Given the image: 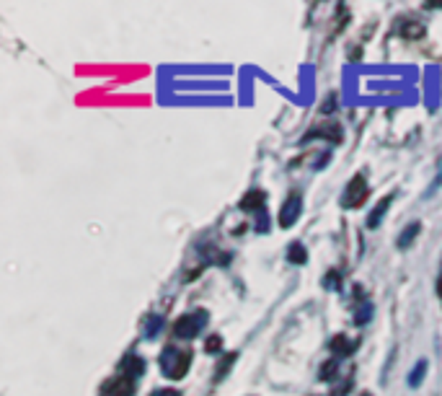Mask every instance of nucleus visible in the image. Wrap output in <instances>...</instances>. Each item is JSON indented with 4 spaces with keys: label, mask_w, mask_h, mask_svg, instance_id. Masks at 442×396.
<instances>
[{
    "label": "nucleus",
    "mask_w": 442,
    "mask_h": 396,
    "mask_svg": "<svg viewBox=\"0 0 442 396\" xmlns=\"http://www.w3.org/2000/svg\"><path fill=\"white\" fill-rule=\"evenodd\" d=\"M189 362H191V352L189 350H178V347H166L161 355V365H163V375L168 378H184L189 371Z\"/></svg>",
    "instance_id": "1"
},
{
    "label": "nucleus",
    "mask_w": 442,
    "mask_h": 396,
    "mask_svg": "<svg viewBox=\"0 0 442 396\" xmlns=\"http://www.w3.org/2000/svg\"><path fill=\"white\" fill-rule=\"evenodd\" d=\"M207 311H194V314H187V316H181L176 321V327H174V334H176L178 340H194L202 334V329L207 327Z\"/></svg>",
    "instance_id": "2"
},
{
    "label": "nucleus",
    "mask_w": 442,
    "mask_h": 396,
    "mask_svg": "<svg viewBox=\"0 0 442 396\" xmlns=\"http://www.w3.org/2000/svg\"><path fill=\"white\" fill-rule=\"evenodd\" d=\"M367 181H365V176L362 174H357V176H352V181L347 184V189H344V194H342V207H362L365 205V200H367Z\"/></svg>",
    "instance_id": "3"
},
{
    "label": "nucleus",
    "mask_w": 442,
    "mask_h": 396,
    "mask_svg": "<svg viewBox=\"0 0 442 396\" xmlns=\"http://www.w3.org/2000/svg\"><path fill=\"white\" fill-rule=\"evenodd\" d=\"M300 213H303V200H300L298 194H292L288 202H285V207L279 210V226L282 228H290L298 223Z\"/></svg>",
    "instance_id": "4"
},
{
    "label": "nucleus",
    "mask_w": 442,
    "mask_h": 396,
    "mask_svg": "<svg viewBox=\"0 0 442 396\" xmlns=\"http://www.w3.org/2000/svg\"><path fill=\"white\" fill-rule=\"evenodd\" d=\"M396 32H398V36H404V39H421V36L427 34L424 23H421V21H414L411 16H404V19H398Z\"/></svg>",
    "instance_id": "5"
},
{
    "label": "nucleus",
    "mask_w": 442,
    "mask_h": 396,
    "mask_svg": "<svg viewBox=\"0 0 442 396\" xmlns=\"http://www.w3.org/2000/svg\"><path fill=\"white\" fill-rule=\"evenodd\" d=\"M104 396H132V378H114L109 384L104 386Z\"/></svg>",
    "instance_id": "6"
},
{
    "label": "nucleus",
    "mask_w": 442,
    "mask_h": 396,
    "mask_svg": "<svg viewBox=\"0 0 442 396\" xmlns=\"http://www.w3.org/2000/svg\"><path fill=\"white\" fill-rule=\"evenodd\" d=\"M122 373L127 378H137V375L145 373V360H140L137 355H127L122 360Z\"/></svg>",
    "instance_id": "7"
},
{
    "label": "nucleus",
    "mask_w": 442,
    "mask_h": 396,
    "mask_svg": "<svg viewBox=\"0 0 442 396\" xmlns=\"http://www.w3.org/2000/svg\"><path fill=\"white\" fill-rule=\"evenodd\" d=\"M419 231H421V226L417 223V220H414V223H409V226L404 228V233L398 236V249H401V251L409 249L411 244L417 241V236H419Z\"/></svg>",
    "instance_id": "8"
},
{
    "label": "nucleus",
    "mask_w": 442,
    "mask_h": 396,
    "mask_svg": "<svg viewBox=\"0 0 442 396\" xmlns=\"http://www.w3.org/2000/svg\"><path fill=\"white\" fill-rule=\"evenodd\" d=\"M264 202H266V194L256 189V192H248L244 200H241V207H244V210H256V213H261V210H264Z\"/></svg>",
    "instance_id": "9"
},
{
    "label": "nucleus",
    "mask_w": 442,
    "mask_h": 396,
    "mask_svg": "<svg viewBox=\"0 0 442 396\" xmlns=\"http://www.w3.org/2000/svg\"><path fill=\"white\" fill-rule=\"evenodd\" d=\"M391 200H393V197L388 194V197H383V200H380V202L375 205V210H373V213L367 216V228H377V226H380V220H383V216L388 213V205H391Z\"/></svg>",
    "instance_id": "10"
},
{
    "label": "nucleus",
    "mask_w": 442,
    "mask_h": 396,
    "mask_svg": "<svg viewBox=\"0 0 442 396\" xmlns=\"http://www.w3.org/2000/svg\"><path fill=\"white\" fill-rule=\"evenodd\" d=\"M427 368H430V362L427 360H419L417 362V368L409 373V378H406V384L411 386V388H419L421 384H424V375H427Z\"/></svg>",
    "instance_id": "11"
},
{
    "label": "nucleus",
    "mask_w": 442,
    "mask_h": 396,
    "mask_svg": "<svg viewBox=\"0 0 442 396\" xmlns=\"http://www.w3.org/2000/svg\"><path fill=\"white\" fill-rule=\"evenodd\" d=\"M288 259H290V264H305V261H308V251H305V246H303L300 241L290 244Z\"/></svg>",
    "instance_id": "12"
},
{
    "label": "nucleus",
    "mask_w": 442,
    "mask_h": 396,
    "mask_svg": "<svg viewBox=\"0 0 442 396\" xmlns=\"http://www.w3.org/2000/svg\"><path fill=\"white\" fill-rule=\"evenodd\" d=\"M332 350L339 355V358H347V355H352L354 352V342H349L344 334H339V337H334L332 340Z\"/></svg>",
    "instance_id": "13"
},
{
    "label": "nucleus",
    "mask_w": 442,
    "mask_h": 396,
    "mask_svg": "<svg viewBox=\"0 0 442 396\" xmlns=\"http://www.w3.org/2000/svg\"><path fill=\"white\" fill-rule=\"evenodd\" d=\"M163 316H158V314H153V316L148 318V324H145V340H155L158 334H161V329H163Z\"/></svg>",
    "instance_id": "14"
},
{
    "label": "nucleus",
    "mask_w": 442,
    "mask_h": 396,
    "mask_svg": "<svg viewBox=\"0 0 442 396\" xmlns=\"http://www.w3.org/2000/svg\"><path fill=\"white\" fill-rule=\"evenodd\" d=\"M370 318H373V303H360L357 311H354V324L357 327H365Z\"/></svg>",
    "instance_id": "15"
},
{
    "label": "nucleus",
    "mask_w": 442,
    "mask_h": 396,
    "mask_svg": "<svg viewBox=\"0 0 442 396\" xmlns=\"http://www.w3.org/2000/svg\"><path fill=\"white\" fill-rule=\"evenodd\" d=\"M323 285L329 288V290H339L342 285H339V272H326V277H323Z\"/></svg>",
    "instance_id": "16"
},
{
    "label": "nucleus",
    "mask_w": 442,
    "mask_h": 396,
    "mask_svg": "<svg viewBox=\"0 0 442 396\" xmlns=\"http://www.w3.org/2000/svg\"><path fill=\"white\" fill-rule=\"evenodd\" d=\"M321 381H329V378H334L336 375V362H323V371H321Z\"/></svg>",
    "instance_id": "17"
},
{
    "label": "nucleus",
    "mask_w": 442,
    "mask_h": 396,
    "mask_svg": "<svg viewBox=\"0 0 442 396\" xmlns=\"http://www.w3.org/2000/svg\"><path fill=\"white\" fill-rule=\"evenodd\" d=\"M235 358H238V355L233 352V355H228V358H225V360L220 362V371H218V381H220L222 375H225V373H228V371H231V365H233V362H235Z\"/></svg>",
    "instance_id": "18"
},
{
    "label": "nucleus",
    "mask_w": 442,
    "mask_h": 396,
    "mask_svg": "<svg viewBox=\"0 0 442 396\" xmlns=\"http://www.w3.org/2000/svg\"><path fill=\"white\" fill-rule=\"evenodd\" d=\"M220 345H222L220 337H218V334H212L210 340H207V345H205V350H207V352H218V350H220Z\"/></svg>",
    "instance_id": "19"
},
{
    "label": "nucleus",
    "mask_w": 442,
    "mask_h": 396,
    "mask_svg": "<svg viewBox=\"0 0 442 396\" xmlns=\"http://www.w3.org/2000/svg\"><path fill=\"white\" fill-rule=\"evenodd\" d=\"M153 396H181L176 391V388H158V391H153Z\"/></svg>",
    "instance_id": "20"
},
{
    "label": "nucleus",
    "mask_w": 442,
    "mask_h": 396,
    "mask_svg": "<svg viewBox=\"0 0 442 396\" xmlns=\"http://www.w3.org/2000/svg\"><path fill=\"white\" fill-rule=\"evenodd\" d=\"M437 293L442 295V267H440V277H437Z\"/></svg>",
    "instance_id": "21"
}]
</instances>
